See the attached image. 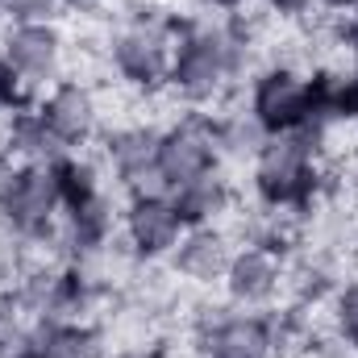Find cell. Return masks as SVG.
<instances>
[{
    "label": "cell",
    "instance_id": "6da1fadb",
    "mask_svg": "<svg viewBox=\"0 0 358 358\" xmlns=\"http://www.w3.org/2000/svg\"><path fill=\"white\" fill-rule=\"evenodd\" d=\"M246 59H250V38L238 25H187L176 38L167 84L183 100L204 104L225 92V84L246 67Z\"/></svg>",
    "mask_w": 358,
    "mask_h": 358
},
{
    "label": "cell",
    "instance_id": "7a4b0ae2",
    "mask_svg": "<svg viewBox=\"0 0 358 358\" xmlns=\"http://www.w3.org/2000/svg\"><path fill=\"white\" fill-rule=\"evenodd\" d=\"M317 146L300 134H271L255 155V192L267 208H304L317 192Z\"/></svg>",
    "mask_w": 358,
    "mask_h": 358
},
{
    "label": "cell",
    "instance_id": "3957f363",
    "mask_svg": "<svg viewBox=\"0 0 358 358\" xmlns=\"http://www.w3.org/2000/svg\"><path fill=\"white\" fill-rule=\"evenodd\" d=\"M176 25L155 21V17H138L125 29H117L108 59L117 67V76L134 88H159L171 76V55H176Z\"/></svg>",
    "mask_w": 358,
    "mask_h": 358
},
{
    "label": "cell",
    "instance_id": "277c9868",
    "mask_svg": "<svg viewBox=\"0 0 358 358\" xmlns=\"http://www.w3.org/2000/svg\"><path fill=\"white\" fill-rule=\"evenodd\" d=\"M0 217L13 221L29 238V246L55 242V229H59V217H63V183H59L55 163H25L21 183H17V192H13V200Z\"/></svg>",
    "mask_w": 358,
    "mask_h": 358
},
{
    "label": "cell",
    "instance_id": "5b68a950",
    "mask_svg": "<svg viewBox=\"0 0 358 358\" xmlns=\"http://www.w3.org/2000/svg\"><path fill=\"white\" fill-rule=\"evenodd\" d=\"M313 113V80L292 67H267L250 88V117L267 134L300 129Z\"/></svg>",
    "mask_w": 358,
    "mask_h": 358
},
{
    "label": "cell",
    "instance_id": "8992f818",
    "mask_svg": "<svg viewBox=\"0 0 358 358\" xmlns=\"http://www.w3.org/2000/svg\"><path fill=\"white\" fill-rule=\"evenodd\" d=\"M217 159H221V150H217V129H213L208 117L179 121L159 142V171H163L167 192H176V187L192 183V179L217 171Z\"/></svg>",
    "mask_w": 358,
    "mask_h": 358
},
{
    "label": "cell",
    "instance_id": "52a82bcc",
    "mask_svg": "<svg viewBox=\"0 0 358 358\" xmlns=\"http://www.w3.org/2000/svg\"><path fill=\"white\" fill-rule=\"evenodd\" d=\"M21 84L29 88H55L63 71V34L50 21H17L4 34V55H0Z\"/></svg>",
    "mask_w": 358,
    "mask_h": 358
},
{
    "label": "cell",
    "instance_id": "ba28073f",
    "mask_svg": "<svg viewBox=\"0 0 358 358\" xmlns=\"http://www.w3.org/2000/svg\"><path fill=\"white\" fill-rule=\"evenodd\" d=\"M121 229H125V242L138 259H163L187 234V221L179 217L171 192H155V196H134L125 204Z\"/></svg>",
    "mask_w": 358,
    "mask_h": 358
},
{
    "label": "cell",
    "instance_id": "9c48e42d",
    "mask_svg": "<svg viewBox=\"0 0 358 358\" xmlns=\"http://www.w3.org/2000/svg\"><path fill=\"white\" fill-rule=\"evenodd\" d=\"M159 142H163V134L146 129V125H125V129L108 134V142H104V159H108L113 176L134 196L167 192L163 171H159Z\"/></svg>",
    "mask_w": 358,
    "mask_h": 358
},
{
    "label": "cell",
    "instance_id": "30bf717a",
    "mask_svg": "<svg viewBox=\"0 0 358 358\" xmlns=\"http://www.w3.org/2000/svg\"><path fill=\"white\" fill-rule=\"evenodd\" d=\"M208 358H267L271 355V321L259 313H217L196 334Z\"/></svg>",
    "mask_w": 358,
    "mask_h": 358
},
{
    "label": "cell",
    "instance_id": "8fae6325",
    "mask_svg": "<svg viewBox=\"0 0 358 358\" xmlns=\"http://www.w3.org/2000/svg\"><path fill=\"white\" fill-rule=\"evenodd\" d=\"M225 292L238 308H263L275 300L279 283H283V263H279V250L271 246H242L234 250L229 259V271H225Z\"/></svg>",
    "mask_w": 358,
    "mask_h": 358
},
{
    "label": "cell",
    "instance_id": "7c38bea8",
    "mask_svg": "<svg viewBox=\"0 0 358 358\" xmlns=\"http://www.w3.org/2000/svg\"><path fill=\"white\" fill-rule=\"evenodd\" d=\"M42 117H46V125L67 142V146H80V142H88L92 134H96V117H100V108H96V96H92L88 84H80V80H59L55 88L42 96Z\"/></svg>",
    "mask_w": 358,
    "mask_h": 358
},
{
    "label": "cell",
    "instance_id": "4fadbf2b",
    "mask_svg": "<svg viewBox=\"0 0 358 358\" xmlns=\"http://www.w3.org/2000/svg\"><path fill=\"white\" fill-rule=\"evenodd\" d=\"M229 259H234V246H229V238H225L217 225H192V229L179 238V246L171 250L176 275L192 279V283L225 279Z\"/></svg>",
    "mask_w": 358,
    "mask_h": 358
},
{
    "label": "cell",
    "instance_id": "5bb4252c",
    "mask_svg": "<svg viewBox=\"0 0 358 358\" xmlns=\"http://www.w3.org/2000/svg\"><path fill=\"white\" fill-rule=\"evenodd\" d=\"M4 146L17 163H59L71 155V146L46 125L42 108H21V113H8V129H4Z\"/></svg>",
    "mask_w": 358,
    "mask_h": 358
},
{
    "label": "cell",
    "instance_id": "9a60e30c",
    "mask_svg": "<svg viewBox=\"0 0 358 358\" xmlns=\"http://www.w3.org/2000/svg\"><path fill=\"white\" fill-rule=\"evenodd\" d=\"M21 358H100V334L84 321H34Z\"/></svg>",
    "mask_w": 358,
    "mask_h": 358
},
{
    "label": "cell",
    "instance_id": "2e32d148",
    "mask_svg": "<svg viewBox=\"0 0 358 358\" xmlns=\"http://www.w3.org/2000/svg\"><path fill=\"white\" fill-rule=\"evenodd\" d=\"M171 196H176V208H179V217L187 221V229H192V225H213V221L225 217L229 204H234V187L217 176V171L183 183Z\"/></svg>",
    "mask_w": 358,
    "mask_h": 358
},
{
    "label": "cell",
    "instance_id": "e0dca14e",
    "mask_svg": "<svg viewBox=\"0 0 358 358\" xmlns=\"http://www.w3.org/2000/svg\"><path fill=\"white\" fill-rule=\"evenodd\" d=\"M213 129H217V150H221V155H229V159H255V155L263 150V142L271 138L267 129L250 117V108H246V113L217 117V121H213Z\"/></svg>",
    "mask_w": 358,
    "mask_h": 358
},
{
    "label": "cell",
    "instance_id": "ac0fdd59",
    "mask_svg": "<svg viewBox=\"0 0 358 358\" xmlns=\"http://www.w3.org/2000/svg\"><path fill=\"white\" fill-rule=\"evenodd\" d=\"M55 171H59V183H63V208H76V204H88L96 196H104L100 192V176H96V167L88 159L67 155V159L55 163Z\"/></svg>",
    "mask_w": 358,
    "mask_h": 358
},
{
    "label": "cell",
    "instance_id": "d6986e66",
    "mask_svg": "<svg viewBox=\"0 0 358 358\" xmlns=\"http://www.w3.org/2000/svg\"><path fill=\"white\" fill-rule=\"evenodd\" d=\"M334 325H338L342 342L358 350V283H346L338 292V300H334Z\"/></svg>",
    "mask_w": 358,
    "mask_h": 358
},
{
    "label": "cell",
    "instance_id": "ffe728a7",
    "mask_svg": "<svg viewBox=\"0 0 358 358\" xmlns=\"http://www.w3.org/2000/svg\"><path fill=\"white\" fill-rule=\"evenodd\" d=\"M25 255H29V238L13 221L0 217V271H17L25 263Z\"/></svg>",
    "mask_w": 358,
    "mask_h": 358
},
{
    "label": "cell",
    "instance_id": "44dd1931",
    "mask_svg": "<svg viewBox=\"0 0 358 358\" xmlns=\"http://www.w3.org/2000/svg\"><path fill=\"white\" fill-rule=\"evenodd\" d=\"M63 0H0V13L17 25V21H50V13Z\"/></svg>",
    "mask_w": 358,
    "mask_h": 358
},
{
    "label": "cell",
    "instance_id": "7402d4cb",
    "mask_svg": "<svg viewBox=\"0 0 358 358\" xmlns=\"http://www.w3.org/2000/svg\"><path fill=\"white\" fill-rule=\"evenodd\" d=\"M25 338H29V325H21V317H4L0 321V358H21Z\"/></svg>",
    "mask_w": 358,
    "mask_h": 358
},
{
    "label": "cell",
    "instance_id": "603a6c76",
    "mask_svg": "<svg viewBox=\"0 0 358 358\" xmlns=\"http://www.w3.org/2000/svg\"><path fill=\"white\" fill-rule=\"evenodd\" d=\"M21 167H25V163H17L8 150H0V213L8 208V200H13V192H17V183H21Z\"/></svg>",
    "mask_w": 358,
    "mask_h": 358
},
{
    "label": "cell",
    "instance_id": "cb8c5ba5",
    "mask_svg": "<svg viewBox=\"0 0 358 358\" xmlns=\"http://www.w3.org/2000/svg\"><path fill=\"white\" fill-rule=\"evenodd\" d=\"M342 42L350 46V55H358V8L346 17V25H342Z\"/></svg>",
    "mask_w": 358,
    "mask_h": 358
},
{
    "label": "cell",
    "instance_id": "d4e9b609",
    "mask_svg": "<svg viewBox=\"0 0 358 358\" xmlns=\"http://www.w3.org/2000/svg\"><path fill=\"white\" fill-rule=\"evenodd\" d=\"M17 313H21V308H17V296L0 287V321H4V317H17Z\"/></svg>",
    "mask_w": 358,
    "mask_h": 358
},
{
    "label": "cell",
    "instance_id": "484cf974",
    "mask_svg": "<svg viewBox=\"0 0 358 358\" xmlns=\"http://www.w3.org/2000/svg\"><path fill=\"white\" fill-rule=\"evenodd\" d=\"M113 358H167L159 346H138V350H121V355H113Z\"/></svg>",
    "mask_w": 358,
    "mask_h": 358
},
{
    "label": "cell",
    "instance_id": "4316f807",
    "mask_svg": "<svg viewBox=\"0 0 358 358\" xmlns=\"http://www.w3.org/2000/svg\"><path fill=\"white\" fill-rule=\"evenodd\" d=\"M267 4H271V8H279V13H300L308 0H267Z\"/></svg>",
    "mask_w": 358,
    "mask_h": 358
},
{
    "label": "cell",
    "instance_id": "83f0119b",
    "mask_svg": "<svg viewBox=\"0 0 358 358\" xmlns=\"http://www.w3.org/2000/svg\"><path fill=\"white\" fill-rule=\"evenodd\" d=\"M200 4H208V8H225V13H229V8H238V4H246V0H200Z\"/></svg>",
    "mask_w": 358,
    "mask_h": 358
},
{
    "label": "cell",
    "instance_id": "f1b7e54d",
    "mask_svg": "<svg viewBox=\"0 0 358 358\" xmlns=\"http://www.w3.org/2000/svg\"><path fill=\"white\" fill-rule=\"evenodd\" d=\"M329 8H338V13H355L358 8V0H325Z\"/></svg>",
    "mask_w": 358,
    "mask_h": 358
},
{
    "label": "cell",
    "instance_id": "f546056e",
    "mask_svg": "<svg viewBox=\"0 0 358 358\" xmlns=\"http://www.w3.org/2000/svg\"><path fill=\"white\" fill-rule=\"evenodd\" d=\"M63 4H71V8H88V4H96V0H63Z\"/></svg>",
    "mask_w": 358,
    "mask_h": 358
},
{
    "label": "cell",
    "instance_id": "4dcf8cb0",
    "mask_svg": "<svg viewBox=\"0 0 358 358\" xmlns=\"http://www.w3.org/2000/svg\"><path fill=\"white\" fill-rule=\"evenodd\" d=\"M350 76H355V80H358V55H355V71H350Z\"/></svg>",
    "mask_w": 358,
    "mask_h": 358
}]
</instances>
